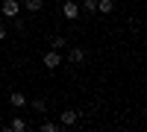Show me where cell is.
I'll return each instance as SVG.
<instances>
[{"label":"cell","mask_w":147,"mask_h":132,"mask_svg":"<svg viewBox=\"0 0 147 132\" xmlns=\"http://www.w3.org/2000/svg\"><path fill=\"white\" fill-rule=\"evenodd\" d=\"M62 15L68 21H77L80 18V3H74V0H65V6H62Z\"/></svg>","instance_id":"3"},{"label":"cell","mask_w":147,"mask_h":132,"mask_svg":"<svg viewBox=\"0 0 147 132\" xmlns=\"http://www.w3.org/2000/svg\"><path fill=\"white\" fill-rule=\"evenodd\" d=\"M56 129H62V126H59V123H50V121L41 123V132H56Z\"/></svg>","instance_id":"12"},{"label":"cell","mask_w":147,"mask_h":132,"mask_svg":"<svg viewBox=\"0 0 147 132\" xmlns=\"http://www.w3.org/2000/svg\"><path fill=\"white\" fill-rule=\"evenodd\" d=\"M30 106H32V112H41V115H44V109H47V106H44V100H32Z\"/></svg>","instance_id":"13"},{"label":"cell","mask_w":147,"mask_h":132,"mask_svg":"<svg viewBox=\"0 0 147 132\" xmlns=\"http://www.w3.org/2000/svg\"><path fill=\"white\" fill-rule=\"evenodd\" d=\"M112 9H115V0H97V12L100 15H112Z\"/></svg>","instance_id":"7"},{"label":"cell","mask_w":147,"mask_h":132,"mask_svg":"<svg viewBox=\"0 0 147 132\" xmlns=\"http://www.w3.org/2000/svg\"><path fill=\"white\" fill-rule=\"evenodd\" d=\"M77 121H80L77 109H65L62 115H59V126H77Z\"/></svg>","instance_id":"2"},{"label":"cell","mask_w":147,"mask_h":132,"mask_svg":"<svg viewBox=\"0 0 147 132\" xmlns=\"http://www.w3.org/2000/svg\"><path fill=\"white\" fill-rule=\"evenodd\" d=\"M68 62L71 65H82L85 62V50H82V47H71V50H68Z\"/></svg>","instance_id":"5"},{"label":"cell","mask_w":147,"mask_h":132,"mask_svg":"<svg viewBox=\"0 0 147 132\" xmlns=\"http://www.w3.org/2000/svg\"><path fill=\"white\" fill-rule=\"evenodd\" d=\"M9 103L15 106V109H24V106H27V97H24L21 91H12V94H9Z\"/></svg>","instance_id":"6"},{"label":"cell","mask_w":147,"mask_h":132,"mask_svg":"<svg viewBox=\"0 0 147 132\" xmlns=\"http://www.w3.org/2000/svg\"><path fill=\"white\" fill-rule=\"evenodd\" d=\"M24 6H27V12H41L44 0H24Z\"/></svg>","instance_id":"8"},{"label":"cell","mask_w":147,"mask_h":132,"mask_svg":"<svg viewBox=\"0 0 147 132\" xmlns=\"http://www.w3.org/2000/svg\"><path fill=\"white\" fill-rule=\"evenodd\" d=\"M41 65H44L47 70H56L59 65H62V53H59V50H53V47H50V50H47V53L41 56Z\"/></svg>","instance_id":"1"},{"label":"cell","mask_w":147,"mask_h":132,"mask_svg":"<svg viewBox=\"0 0 147 132\" xmlns=\"http://www.w3.org/2000/svg\"><path fill=\"white\" fill-rule=\"evenodd\" d=\"M9 129L12 132H24V129H27V121H24V117H15V121L9 123Z\"/></svg>","instance_id":"10"},{"label":"cell","mask_w":147,"mask_h":132,"mask_svg":"<svg viewBox=\"0 0 147 132\" xmlns=\"http://www.w3.org/2000/svg\"><path fill=\"white\" fill-rule=\"evenodd\" d=\"M50 47H53V50H62V47H65V38H62V35H56V38H50Z\"/></svg>","instance_id":"11"},{"label":"cell","mask_w":147,"mask_h":132,"mask_svg":"<svg viewBox=\"0 0 147 132\" xmlns=\"http://www.w3.org/2000/svg\"><path fill=\"white\" fill-rule=\"evenodd\" d=\"M6 38V27H3V23H0V41H3Z\"/></svg>","instance_id":"14"},{"label":"cell","mask_w":147,"mask_h":132,"mask_svg":"<svg viewBox=\"0 0 147 132\" xmlns=\"http://www.w3.org/2000/svg\"><path fill=\"white\" fill-rule=\"evenodd\" d=\"M82 12H85V15H94V12H97V0H82V6H80Z\"/></svg>","instance_id":"9"},{"label":"cell","mask_w":147,"mask_h":132,"mask_svg":"<svg viewBox=\"0 0 147 132\" xmlns=\"http://www.w3.org/2000/svg\"><path fill=\"white\" fill-rule=\"evenodd\" d=\"M18 0H3V6H0V12H3V18H18Z\"/></svg>","instance_id":"4"}]
</instances>
